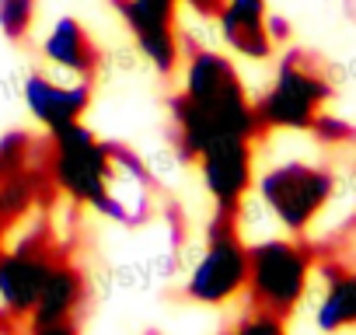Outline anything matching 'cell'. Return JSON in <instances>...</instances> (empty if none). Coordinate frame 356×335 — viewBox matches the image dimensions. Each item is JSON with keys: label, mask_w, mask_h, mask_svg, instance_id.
<instances>
[{"label": "cell", "mask_w": 356, "mask_h": 335, "mask_svg": "<svg viewBox=\"0 0 356 335\" xmlns=\"http://www.w3.org/2000/svg\"><path fill=\"white\" fill-rule=\"evenodd\" d=\"M18 335H81V318H53V321H22Z\"/></svg>", "instance_id": "cell-18"}, {"label": "cell", "mask_w": 356, "mask_h": 335, "mask_svg": "<svg viewBox=\"0 0 356 335\" xmlns=\"http://www.w3.org/2000/svg\"><path fill=\"white\" fill-rule=\"evenodd\" d=\"M332 98V81L311 53H286L280 60L273 88L255 101V115L262 133L269 129H311Z\"/></svg>", "instance_id": "cell-4"}, {"label": "cell", "mask_w": 356, "mask_h": 335, "mask_svg": "<svg viewBox=\"0 0 356 335\" xmlns=\"http://www.w3.org/2000/svg\"><path fill=\"white\" fill-rule=\"evenodd\" d=\"M217 25L224 42L248 60L273 56V35H269V8L266 0H224L217 11Z\"/></svg>", "instance_id": "cell-14"}, {"label": "cell", "mask_w": 356, "mask_h": 335, "mask_svg": "<svg viewBox=\"0 0 356 335\" xmlns=\"http://www.w3.org/2000/svg\"><path fill=\"white\" fill-rule=\"evenodd\" d=\"M56 193L46 172V140L15 129L0 140V238Z\"/></svg>", "instance_id": "cell-5"}, {"label": "cell", "mask_w": 356, "mask_h": 335, "mask_svg": "<svg viewBox=\"0 0 356 335\" xmlns=\"http://www.w3.org/2000/svg\"><path fill=\"white\" fill-rule=\"evenodd\" d=\"M63 252L56 248L49 227H35L29 231L15 248H0V307L8 314H15L18 321H25V314L35 307L42 283L49 276V269L56 265Z\"/></svg>", "instance_id": "cell-8"}, {"label": "cell", "mask_w": 356, "mask_h": 335, "mask_svg": "<svg viewBox=\"0 0 356 335\" xmlns=\"http://www.w3.org/2000/svg\"><path fill=\"white\" fill-rule=\"evenodd\" d=\"M227 335H286V328H283V318L252 307V314H245Z\"/></svg>", "instance_id": "cell-17"}, {"label": "cell", "mask_w": 356, "mask_h": 335, "mask_svg": "<svg viewBox=\"0 0 356 335\" xmlns=\"http://www.w3.org/2000/svg\"><path fill=\"white\" fill-rule=\"evenodd\" d=\"M318 328L321 332L356 328V272L328 269V290L318 307Z\"/></svg>", "instance_id": "cell-15"}, {"label": "cell", "mask_w": 356, "mask_h": 335, "mask_svg": "<svg viewBox=\"0 0 356 335\" xmlns=\"http://www.w3.org/2000/svg\"><path fill=\"white\" fill-rule=\"evenodd\" d=\"M193 11H200L203 18H217V11L224 8V0H186Z\"/></svg>", "instance_id": "cell-19"}, {"label": "cell", "mask_w": 356, "mask_h": 335, "mask_svg": "<svg viewBox=\"0 0 356 335\" xmlns=\"http://www.w3.org/2000/svg\"><path fill=\"white\" fill-rule=\"evenodd\" d=\"M175 147L186 161H196L207 147L220 140H259L262 126L255 101L245 95L234 63L213 49H189L182 91L171 98Z\"/></svg>", "instance_id": "cell-1"}, {"label": "cell", "mask_w": 356, "mask_h": 335, "mask_svg": "<svg viewBox=\"0 0 356 335\" xmlns=\"http://www.w3.org/2000/svg\"><path fill=\"white\" fill-rule=\"evenodd\" d=\"M252 143L255 140H220L213 147H207L196 164L207 193L213 196V206L220 213H238L241 217V203L252 189Z\"/></svg>", "instance_id": "cell-11"}, {"label": "cell", "mask_w": 356, "mask_h": 335, "mask_svg": "<svg viewBox=\"0 0 356 335\" xmlns=\"http://www.w3.org/2000/svg\"><path fill=\"white\" fill-rule=\"evenodd\" d=\"M269 35H273V42H283V39L290 35V25H286V18H280V15H269Z\"/></svg>", "instance_id": "cell-20"}, {"label": "cell", "mask_w": 356, "mask_h": 335, "mask_svg": "<svg viewBox=\"0 0 356 335\" xmlns=\"http://www.w3.org/2000/svg\"><path fill=\"white\" fill-rule=\"evenodd\" d=\"M42 60L77 81H95L102 70V49L77 18H60L49 28L42 42Z\"/></svg>", "instance_id": "cell-13"}, {"label": "cell", "mask_w": 356, "mask_h": 335, "mask_svg": "<svg viewBox=\"0 0 356 335\" xmlns=\"http://www.w3.org/2000/svg\"><path fill=\"white\" fill-rule=\"evenodd\" d=\"M112 4L154 70L171 77L182 63V42L175 32L178 0H112Z\"/></svg>", "instance_id": "cell-10"}, {"label": "cell", "mask_w": 356, "mask_h": 335, "mask_svg": "<svg viewBox=\"0 0 356 335\" xmlns=\"http://www.w3.org/2000/svg\"><path fill=\"white\" fill-rule=\"evenodd\" d=\"M157 206V182L143 168V161L122 147L112 143V164H108V179H105V196H102V217L136 227L143 224Z\"/></svg>", "instance_id": "cell-9"}, {"label": "cell", "mask_w": 356, "mask_h": 335, "mask_svg": "<svg viewBox=\"0 0 356 335\" xmlns=\"http://www.w3.org/2000/svg\"><path fill=\"white\" fill-rule=\"evenodd\" d=\"M332 193H335L332 172L304 161L276 164L259 179V199L290 234H304L314 224V217L325 210Z\"/></svg>", "instance_id": "cell-7"}, {"label": "cell", "mask_w": 356, "mask_h": 335, "mask_svg": "<svg viewBox=\"0 0 356 335\" xmlns=\"http://www.w3.org/2000/svg\"><path fill=\"white\" fill-rule=\"evenodd\" d=\"M35 22V0H0V32L11 42L29 39Z\"/></svg>", "instance_id": "cell-16"}, {"label": "cell", "mask_w": 356, "mask_h": 335, "mask_svg": "<svg viewBox=\"0 0 356 335\" xmlns=\"http://www.w3.org/2000/svg\"><path fill=\"white\" fill-rule=\"evenodd\" d=\"M25 105L29 112L53 133V129H63L70 122H81L88 105H91V95H95V81H77V77H53L46 70H35L25 77Z\"/></svg>", "instance_id": "cell-12"}, {"label": "cell", "mask_w": 356, "mask_h": 335, "mask_svg": "<svg viewBox=\"0 0 356 335\" xmlns=\"http://www.w3.org/2000/svg\"><path fill=\"white\" fill-rule=\"evenodd\" d=\"M18 332H22V321L0 307V335H18Z\"/></svg>", "instance_id": "cell-21"}, {"label": "cell", "mask_w": 356, "mask_h": 335, "mask_svg": "<svg viewBox=\"0 0 356 335\" xmlns=\"http://www.w3.org/2000/svg\"><path fill=\"white\" fill-rule=\"evenodd\" d=\"M108 164H112V143L98 140L84 122H70L46 136V172L56 193L70 196L74 203L102 210Z\"/></svg>", "instance_id": "cell-3"}, {"label": "cell", "mask_w": 356, "mask_h": 335, "mask_svg": "<svg viewBox=\"0 0 356 335\" xmlns=\"http://www.w3.org/2000/svg\"><path fill=\"white\" fill-rule=\"evenodd\" d=\"M314 269V255L307 245L290 241V238H269L259 245H248V300L255 311L290 318L293 307L300 304L307 279Z\"/></svg>", "instance_id": "cell-2"}, {"label": "cell", "mask_w": 356, "mask_h": 335, "mask_svg": "<svg viewBox=\"0 0 356 335\" xmlns=\"http://www.w3.org/2000/svg\"><path fill=\"white\" fill-rule=\"evenodd\" d=\"M248 279V245L238 227V213H213L207 227V245L200 262L186 279V297L196 304H227L245 290Z\"/></svg>", "instance_id": "cell-6"}]
</instances>
